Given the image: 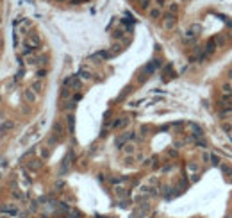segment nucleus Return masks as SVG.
<instances>
[{"label":"nucleus","mask_w":232,"mask_h":218,"mask_svg":"<svg viewBox=\"0 0 232 218\" xmlns=\"http://www.w3.org/2000/svg\"><path fill=\"white\" fill-rule=\"evenodd\" d=\"M137 2H139L141 7H148V4H150V0H137Z\"/></svg>","instance_id":"nucleus-20"},{"label":"nucleus","mask_w":232,"mask_h":218,"mask_svg":"<svg viewBox=\"0 0 232 218\" xmlns=\"http://www.w3.org/2000/svg\"><path fill=\"white\" fill-rule=\"evenodd\" d=\"M55 143H57V140H55L54 136H50V138H48V148H52V147L55 145Z\"/></svg>","instance_id":"nucleus-17"},{"label":"nucleus","mask_w":232,"mask_h":218,"mask_svg":"<svg viewBox=\"0 0 232 218\" xmlns=\"http://www.w3.org/2000/svg\"><path fill=\"white\" fill-rule=\"evenodd\" d=\"M193 134L196 136V138H200L202 136V129L200 127H196V125H193Z\"/></svg>","instance_id":"nucleus-15"},{"label":"nucleus","mask_w":232,"mask_h":218,"mask_svg":"<svg viewBox=\"0 0 232 218\" xmlns=\"http://www.w3.org/2000/svg\"><path fill=\"white\" fill-rule=\"evenodd\" d=\"M148 14H150V18H154V20H155V18H161V9H159V7H152V9L148 11Z\"/></svg>","instance_id":"nucleus-8"},{"label":"nucleus","mask_w":232,"mask_h":218,"mask_svg":"<svg viewBox=\"0 0 232 218\" xmlns=\"http://www.w3.org/2000/svg\"><path fill=\"white\" fill-rule=\"evenodd\" d=\"M39 166H41V163H39V159H32L31 163H29V168H31V170H38Z\"/></svg>","instance_id":"nucleus-10"},{"label":"nucleus","mask_w":232,"mask_h":218,"mask_svg":"<svg viewBox=\"0 0 232 218\" xmlns=\"http://www.w3.org/2000/svg\"><path fill=\"white\" fill-rule=\"evenodd\" d=\"M48 152H50V148L47 147V148H43V150H41V156H43V157H47V156H48Z\"/></svg>","instance_id":"nucleus-22"},{"label":"nucleus","mask_w":232,"mask_h":218,"mask_svg":"<svg viewBox=\"0 0 232 218\" xmlns=\"http://www.w3.org/2000/svg\"><path fill=\"white\" fill-rule=\"evenodd\" d=\"M175 23H177V18H175V14H166L164 16V20H163V27H164V31H171L173 27H175Z\"/></svg>","instance_id":"nucleus-2"},{"label":"nucleus","mask_w":232,"mask_h":218,"mask_svg":"<svg viewBox=\"0 0 232 218\" xmlns=\"http://www.w3.org/2000/svg\"><path fill=\"white\" fill-rule=\"evenodd\" d=\"M63 88H73V90H79V88H80V79H79L77 75H72V77L64 79Z\"/></svg>","instance_id":"nucleus-1"},{"label":"nucleus","mask_w":232,"mask_h":218,"mask_svg":"<svg viewBox=\"0 0 232 218\" xmlns=\"http://www.w3.org/2000/svg\"><path fill=\"white\" fill-rule=\"evenodd\" d=\"M52 136L57 140V141H59V140L64 136V127H63V124H61V122H55V124H54V134H52Z\"/></svg>","instance_id":"nucleus-4"},{"label":"nucleus","mask_w":232,"mask_h":218,"mask_svg":"<svg viewBox=\"0 0 232 218\" xmlns=\"http://www.w3.org/2000/svg\"><path fill=\"white\" fill-rule=\"evenodd\" d=\"M157 6L161 7V6H164V0H157Z\"/></svg>","instance_id":"nucleus-24"},{"label":"nucleus","mask_w":232,"mask_h":218,"mask_svg":"<svg viewBox=\"0 0 232 218\" xmlns=\"http://www.w3.org/2000/svg\"><path fill=\"white\" fill-rule=\"evenodd\" d=\"M177 11H179V4H171L170 6V14H175Z\"/></svg>","instance_id":"nucleus-16"},{"label":"nucleus","mask_w":232,"mask_h":218,"mask_svg":"<svg viewBox=\"0 0 232 218\" xmlns=\"http://www.w3.org/2000/svg\"><path fill=\"white\" fill-rule=\"evenodd\" d=\"M2 211H4V213H9V215H16V208H14V206H4Z\"/></svg>","instance_id":"nucleus-11"},{"label":"nucleus","mask_w":232,"mask_h":218,"mask_svg":"<svg viewBox=\"0 0 232 218\" xmlns=\"http://www.w3.org/2000/svg\"><path fill=\"white\" fill-rule=\"evenodd\" d=\"M73 125H75V118H73V114H70L68 116V129H70V132H73Z\"/></svg>","instance_id":"nucleus-13"},{"label":"nucleus","mask_w":232,"mask_h":218,"mask_svg":"<svg viewBox=\"0 0 232 218\" xmlns=\"http://www.w3.org/2000/svg\"><path fill=\"white\" fill-rule=\"evenodd\" d=\"M45 73H47V72H45V70H39V72L36 73V77H38V79H39V81H41L43 77H45Z\"/></svg>","instance_id":"nucleus-21"},{"label":"nucleus","mask_w":232,"mask_h":218,"mask_svg":"<svg viewBox=\"0 0 232 218\" xmlns=\"http://www.w3.org/2000/svg\"><path fill=\"white\" fill-rule=\"evenodd\" d=\"M32 90H34L36 93H39V91L43 90V81H39V79H38V81H34V84H32Z\"/></svg>","instance_id":"nucleus-9"},{"label":"nucleus","mask_w":232,"mask_h":218,"mask_svg":"<svg viewBox=\"0 0 232 218\" xmlns=\"http://www.w3.org/2000/svg\"><path fill=\"white\" fill-rule=\"evenodd\" d=\"M23 98H25L27 104H34L36 98H38V93H36L32 88H27V90H23Z\"/></svg>","instance_id":"nucleus-3"},{"label":"nucleus","mask_w":232,"mask_h":218,"mask_svg":"<svg viewBox=\"0 0 232 218\" xmlns=\"http://www.w3.org/2000/svg\"><path fill=\"white\" fill-rule=\"evenodd\" d=\"M123 150H125V154H132L134 152V145L132 143H125L123 145Z\"/></svg>","instance_id":"nucleus-14"},{"label":"nucleus","mask_w":232,"mask_h":218,"mask_svg":"<svg viewBox=\"0 0 232 218\" xmlns=\"http://www.w3.org/2000/svg\"><path fill=\"white\" fill-rule=\"evenodd\" d=\"M127 124H129V118H127V116H122V118H118L114 124H113V127H114V129H120V127H125Z\"/></svg>","instance_id":"nucleus-7"},{"label":"nucleus","mask_w":232,"mask_h":218,"mask_svg":"<svg viewBox=\"0 0 232 218\" xmlns=\"http://www.w3.org/2000/svg\"><path fill=\"white\" fill-rule=\"evenodd\" d=\"M2 127H4V129H13V127H14V124H13V122H4V124H2Z\"/></svg>","instance_id":"nucleus-19"},{"label":"nucleus","mask_w":232,"mask_h":218,"mask_svg":"<svg viewBox=\"0 0 232 218\" xmlns=\"http://www.w3.org/2000/svg\"><path fill=\"white\" fill-rule=\"evenodd\" d=\"M0 47H2V40H0Z\"/></svg>","instance_id":"nucleus-26"},{"label":"nucleus","mask_w":232,"mask_h":218,"mask_svg":"<svg viewBox=\"0 0 232 218\" xmlns=\"http://www.w3.org/2000/svg\"><path fill=\"white\" fill-rule=\"evenodd\" d=\"M188 168H189V170H193V172H195V170H198V166L195 165V163H189V165H188Z\"/></svg>","instance_id":"nucleus-23"},{"label":"nucleus","mask_w":232,"mask_h":218,"mask_svg":"<svg viewBox=\"0 0 232 218\" xmlns=\"http://www.w3.org/2000/svg\"><path fill=\"white\" fill-rule=\"evenodd\" d=\"M77 77H79L80 81H89V79H91V72H89V70H86V68H80L79 73H77Z\"/></svg>","instance_id":"nucleus-6"},{"label":"nucleus","mask_w":232,"mask_h":218,"mask_svg":"<svg viewBox=\"0 0 232 218\" xmlns=\"http://www.w3.org/2000/svg\"><path fill=\"white\" fill-rule=\"evenodd\" d=\"M132 132H125V134H122L120 136V138H118V140H116V145L118 147H122V145H125L127 141H129V140H130V138H132Z\"/></svg>","instance_id":"nucleus-5"},{"label":"nucleus","mask_w":232,"mask_h":218,"mask_svg":"<svg viewBox=\"0 0 232 218\" xmlns=\"http://www.w3.org/2000/svg\"><path fill=\"white\" fill-rule=\"evenodd\" d=\"M0 102H2V95H0Z\"/></svg>","instance_id":"nucleus-25"},{"label":"nucleus","mask_w":232,"mask_h":218,"mask_svg":"<svg viewBox=\"0 0 232 218\" xmlns=\"http://www.w3.org/2000/svg\"><path fill=\"white\" fill-rule=\"evenodd\" d=\"M212 41H214V45H218V47H223V45H225V38H223V36H216Z\"/></svg>","instance_id":"nucleus-12"},{"label":"nucleus","mask_w":232,"mask_h":218,"mask_svg":"<svg viewBox=\"0 0 232 218\" xmlns=\"http://www.w3.org/2000/svg\"><path fill=\"white\" fill-rule=\"evenodd\" d=\"M61 97H63V98H68V97H70V90H68V88H63V91H61Z\"/></svg>","instance_id":"nucleus-18"}]
</instances>
